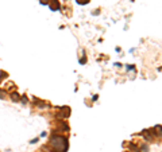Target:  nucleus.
Instances as JSON below:
<instances>
[{
  "label": "nucleus",
  "mask_w": 162,
  "mask_h": 152,
  "mask_svg": "<svg viewBox=\"0 0 162 152\" xmlns=\"http://www.w3.org/2000/svg\"><path fill=\"white\" fill-rule=\"evenodd\" d=\"M12 100H14V101H19V96L14 93V94H12Z\"/></svg>",
  "instance_id": "2"
},
{
  "label": "nucleus",
  "mask_w": 162,
  "mask_h": 152,
  "mask_svg": "<svg viewBox=\"0 0 162 152\" xmlns=\"http://www.w3.org/2000/svg\"><path fill=\"white\" fill-rule=\"evenodd\" d=\"M142 151L143 152H149V147H147V145H143V147H142Z\"/></svg>",
  "instance_id": "3"
},
{
  "label": "nucleus",
  "mask_w": 162,
  "mask_h": 152,
  "mask_svg": "<svg viewBox=\"0 0 162 152\" xmlns=\"http://www.w3.org/2000/svg\"><path fill=\"white\" fill-rule=\"evenodd\" d=\"M142 135H143V136H144V139H147L149 141H153V140H154V137H153V136H151V135H150L147 131H143V132H142Z\"/></svg>",
  "instance_id": "1"
},
{
  "label": "nucleus",
  "mask_w": 162,
  "mask_h": 152,
  "mask_svg": "<svg viewBox=\"0 0 162 152\" xmlns=\"http://www.w3.org/2000/svg\"><path fill=\"white\" fill-rule=\"evenodd\" d=\"M47 3V0H42V4H46Z\"/></svg>",
  "instance_id": "4"
}]
</instances>
